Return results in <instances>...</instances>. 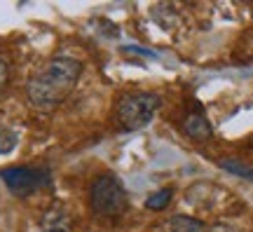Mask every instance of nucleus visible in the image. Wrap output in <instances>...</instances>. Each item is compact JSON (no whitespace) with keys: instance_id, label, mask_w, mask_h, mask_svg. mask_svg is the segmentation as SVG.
<instances>
[{"instance_id":"nucleus-8","label":"nucleus","mask_w":253,"mask_h":232,"mask_svg":"<svg viewBox=\"0 0 253 232\" xmlns=\"http://www.w3.org/2000/svg\"><path fill=\"white\" fill-rule=\"evenodd\" d=\"M17 145H19L17 129H12L7 125H0V155H9Z\"/></svg>"},{"instance_id":"nucleus-9","label":"nucleus","mask_w":253,"mask_h":232,"mask_svg":"<svg viewBox=\"0 0 253 232\" xmlns=\"http://www.w3.org/2000/svg\"><path fill=\"white\" fill-rule=\"evenodd\" d=\"M220 167L230 174H235V176H242V179H249L253 181V167L251 164H244V162L239 160H220Z\"/></svg>"},{"instance_id":"nucleus-12","label":"nucleus","mask_w":253,"mask_h":232,"mask_svg":"<svg viewBox=\"0 0 253 232\" xmlns=\"http://www.w3.org/2000/svg\"><path fill=\"white\" fill-rule=\"evenodd\" d=\"M122 54H141V56H155L150 49H141V47H134V45L122 47Z\"/></svg>"},{"instance_id":"nucleus-6","label":"nucleus","mask_w":253,"mask_h":232,"mask_svg":"<svg viewBox=\"0 0 253 232\" xmlns=\"http://www.w3.org/2000/svg\"><path fill=\"white\" fill-rule=\"evenodd\" d=\"M183 132L188 139L197 143H204L213 136V129H211V122L202 113H188L185 120H183Z\"/></svg>"},{"instance_id":"nucleus-13","label":"nucleus","mask_w":253,"mask_h":232,"mask_svg":"<svg viewBox=\"0 0 253 232\" xmlns=\"http://www.w3.org/2000/svg\"><path fill=\"white\" fill-rule=\"evenodd\" d=\"M209 232H242L237 225H230V223H218V225H213Z\"/></svg>"},{"instance_id":"nucleus-11","label":"nucleus","mask_w":253,"mask_h":232,"mask_svg":"<svg viewBox=\"0 0 253 232\" xmlns=\"http://www.w3.org/2000/svg\"><path fill=\"white\" fill-rule=\"evenodd\" d=\"M7 80H9V66L5 63V59H0V94L7 87Z\"/></svg>"},{"instance_id":"nucleus-1","label":"nucleus","mask_w":253,"mask_h":232,"mask_svg":"<svg viewBox=\"0 0 253 232\" xmlns=\"http://www.w3.org/2000/svg\"><path fill=\"white\" fill-rule=\"evenodd\" d=\"M82 63L73 56H54L31 75L26 82V101L40 113H49L61 106L78 87Z\"/></svg>"},{"instance_id":"nucleus-3","label":"nucleus","mask_w":253,"mask_h":232,"mask_svg":"<svg viewBox=\"0 0 253 232\" xmlns=\"http://www.w3.org/2000/svg\"><path fill=\"white\" fill-rule=\"evenodd\" d=\"M89 206L101 218H120L129 209L125 186L113 174H101L89 186Z\"/></svg>"},{"instance_id":"nucleus-10","label":"nucleus","mask_w":253,"mask_h":232,"mask_svg":"<svg viewBox=\"0 0 253 232\" xmlns=\"http://www.w3.org/2000/svg\"><path fill=\"white\" fill-rule=\"evenodd\" d=\"M169 202H171V190H160V192H153L145 199V206L150 211H162V209L169 206Z\"/></svg>"},{"instance_id":"nucleus-4","label":"nucleus","mask_w":253,"mask_h":232,"mask_svg":"<svg viewBox=\"0 0 253 232\" xmlns=\"http://www.w3.org/2000/svg\"><path fill=\"white\" fill-rule=\"evenodd\" d=\"M0 179L14 197H31L52 183V174L45 167H7L0 171Z\"/></svg>"},{"instance_id":"nucleus-5","label":"nucleus","mask_w":253,"mask_h":232,"mask_svg":"<svg viewBox=\"0 0 253 232\" xmlns=\"http://www.w3.org/2000/svg\"><path fill=\"white\" fill-rule=\"evenodd\" d=\"M40 232H73V216L63 204H52L40 216Z\"/></svg>"},{"instance_id":"nucleus-7","label":"nucleus","mask_w":253,"mask_h":232,"mask_svg":"<svg viewBox=\"0 0 253 232\" xmlns=\"http://www.w3.org/2000/svg\"><path fill=\"white\" fill-rule=\"evenodd\" d=\"M169 232H209V228L199 218H192V216H171L169 218Z\"/></svg>"},{"instance_id":"nucleus-2","label":"nucleus","mask_w":253,"mask_h":232,"mask_svg":"<svg viewBox=\"0 0 253 232\" xmlns=\"http://www.w3.org/2000/svg\"><path fill=\"white\" fill-rule=\"evenodd\" d=\"M162 106V98L153 92H131L125 94L115 103V120L125 132H141L153 122L157 110Z\"/></svg>"}]
</instances>
